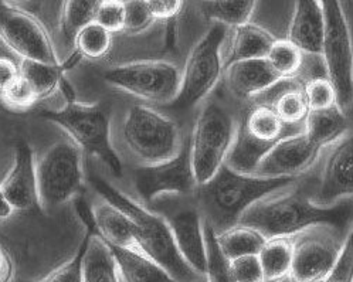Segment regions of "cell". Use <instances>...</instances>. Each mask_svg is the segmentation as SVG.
<instances>
[{
  "label": "cell",
  "mask_w": 353,
  "mask_h": 282,
  "mask_svg": "<svg viewBox=\"0 0 353 282\" xmlns=\"http://www.w3.org/2000/svg\"><path fill=\"white\" fill-rule=\"evenodd\" d=\"M239 224L256 228L267 240L292 239L314 228H330L341 237L353 224V199L319 206L304 189L292 185L253 204Z\"/></svg>",
  "instance_id": "1"
},
{
  "label": "cell",
  "mask_w": 353,
  "mask_h": 282,
  "mask_svg": "<svg viewBox=\"0 0 353 282\" xmlns=\"http://www.w3.org/2000/svg\"><path fill=\"white\" fill-rule=\"evenodd\" d=\"M296 182L298 177H260L224 165L208 183L197 186L194 193L205 223L216 233H221L237 225L253 204Z\"/></svg>",
  "instance_id": "2"
},
{
  "label": "cell",
  "mask_w": 353,
  "mask_h": 282,
  "mask_svg": "<svg viewBox=\"0 0 353 282\" xmlns=\"http://www.w3.org/2000/svg\"><path fill=\"white\" fill-rule=\"evenodd\" d=\"M92 186L103 200L108 201L131 219L135 227V239L139 252L181 282H206L205 276L194 272L182 259L165 217L150 212L141 203L119 192L103 179L92 177Z\"/></svg>",
  "instance_id": "3"
},
{
  "label": "cell",
  "mask_w": 353,
  "mask_h": 282,
  "mask_svg": "<svg viewBox=\"0 0 353 282\" xmlns=\"http://www.w3.org/2000/svg\"><path fill=\"white\" fill-rule=\"evenodd\" d=\"M41 117L60 126L75 146L99 159L112 174H122V163L111 143L110 115L103 105L72 99L60 110L43 111Z\"/></svg>",
  "instance_id": "4"
},
{
  "label": "cell",
  "mask_w": 353,
  "mask_h": 282,
  "mask_svg": "<svg viewBox=\"0 0 353 282\" xmlns=\"http://www.w3.org/2000/svg\"><path fill=\"white\" fill-rule=\"evenodd\" d=\"M122 141L142 166L158 165L174 158L183 146L178 123L148 105H132L123 117Z\"/></svg>",
  "instance_id": "5"
},
{
  "label": "cell",
  "mask_w": 353,
  "mask_h": 282,
  "mask_svg": "<svg viewBox=\"0 0 353 282\" xmlns=\"http://www.w3.org/2000/svg\"><path fill=\"white\" fill-rule=\"evenodd\" d=\"M237 126L233 115L217 102H208L201 108L189 139L197 186L208 183L225 165L236 141Z\"/></svg>",
  "instance_id": "6"
},
{
  "label": "cell",
  "mask_w": 353,
  "mask_h": 282,
  "mask_svg": "<svg viewBox=\"0 0 353 282\" xmlns=\"http://www.w3.org/2000/svg\"><path fill=\"white\" fill-rule=\"evenodd\" d=\"M230 29L213 23L212 28L193 46L181 71V88L170 107L189 111L200 104L224 75V44Z\"/></svg>",
  "instance_id": "7"
},
{
  "label": "cell",
  "mask_w": 353,
  "mask_h": 282,
  "mask_svg": "<svg viewBox=\"0 0 353 282\" xmlns=\"http://www.w3.org/2000/svg\"><path fill=\"white\" fill-rule=\"evenodd\" d=\"M36 173L40 208L57 209L83 188L81 150L67 139L54 142L36 161Z\"/></svg>",
  "instance_id": "8"
},
{
  "label": "cell",
  "mask_w": 353,
  "mask_h": 282,
  "mask_svg": "<svg viewBox=\"0 0 353 282\" xmlns=\"http://www.w3.org/2000/svg\"><path fill=\"white\" fill-rule=\"evenodd\" d=\"M325 34L322 44V61L326 79L336 91L338 105L343 111L353 104V43L345 13L339 2H321Z\"/></svg>",
  "instance_id": "9"
},
{
  "label": "cell",
  "mask_w": 353,
  "mask_h": 282,
  "mask_svg": "<svg viewBox=\"0 0 353 282\" xmlns=\"http://www.w3.org/2000/svg\"><path fill=\"white\" fill-rule=\"evenodd\" d=\"M104 80L146 102L170 105L179 94L181 70L163 60H141L105 71Z\"/></svg>",
  "instance_id": "10"
},
{
  "label": "cell",
  "mask_w": 353,
  "mask_h": 282,
  "mask_svg": "<svg viewBox=\"0 0 353 282\" xmlns=\"http://www.w3.org/2000/svg\"><path fill=\"white\" fill-rule=\"evenodd\" d=\"M0 41L21 61L63 64L46 26L30 12L12 3L0 5Z\"/></svg>",
  "instance_id": "11"
},
{
  "label": "cell",
  "mask_w": 353,
  "mask_h": 282,
  "mask_svg": "<svg viewBox=\"0 0 353 282\" xmlns=\"http://www.w3.org/2000/svg\"><path fill=\"white\" fill-rule=\"evenodd\" d=\"M342 243L330 228H314L294 241L290 282H323L332 272Z\"/></svg>",
  "instance_id": "12"
},
{
  "label": "cell",
  "mask_w": 353,
  "mask_h": 282,
  "mask_svg": "<svg viewBox=\"0 0 353 282\" xmlns=\"http://www.w3.org/2000/svg\"><path fill=\"white\" fill-rule=\"evenodd\" d=\"M134 185L146 203H152L166 194L194 193L197 183L192 168L189 141L183 143L174 158L158 165L138 168L134 172Z\"/></svg>",
  "instance_id": "13"
},
{
  "label": "cell",
  "mask_w": 353,
  "mask_h": 282,
  "mask_svg": "<svg viewBox=\"0 0 353 282\" xmlns=\"http://www.w3.org/2000/svg\"><path fill=\"white\" fill-rule=\"evenodd\" d=\"M321 150L302 131L292 132L268 149L251 174L260 177H298L318 161Z\"/></svg>",
  "instance_id": "14"
},
{
  "label": "cell",
  "mask_w": 353,
  "mask_h": 282,
  "mask_svg": "<svg viewBox=\"0 0 353 282\" xmlns=\"http://www.w3.org/2000/svg\"><path fill=\"white\" fill-rule=\"evenodd\" d=\"M349 199H353V134L334 145L314 194L319 206H332Z\"/></svg>",
  "instance_id": "15"
},
{
  "label": "cell",
  "mask_w": 353,
  "mask_h": 282,
  "mask_svg": "<svg viewBox=\"0 0 353 282\" xmlns=\"http://www.w3.org/2000/svg\"><path fill=\"white\" fill-rule=\"evenodd\" d=\"M0 192L13 212L40 208L36 159L32 148L26 142L16 145L13 165L0 183Z\"/></svg>",
  "instance_id": "16"
},
{
  "label": "cell",
  "mask_w": 353,
  "mask_h": 282,
  "mask_svg": "<svg viewBox=\"0 0 353 282\" xmlns=\"http://www.w3.org/2000/svg\"><path fill=\"white\" fill-rule=\"evenodd\" d=\"M173 241L185 263L206 278L208 247L205 221L199 209H183L166 219Z\"/></svg>",
  "instance_id": "17"
},
{
  "label": "cell",
  "mask_w": 353,
  "mask_h": 282,
  "mask_svg": "<svg viewBox=\"0 0 353 282\" xmlns=\"http://www.w3.org/2000/svg\"><path fill=\"white\" fill-rule=\"evenodd\" d=\"M224 80L229 91L239 99H254L280 84V77L267 64L265 59L237 61L224 68Z\"/></svg>",
  "instance_id": "18"
},
{
  "label": "cell",
  "mask_w": 353,
  "mask_h": 282,
  "mask_svg": "<svg viewBox=\"0 0 353 282\" xmlns=\"http://www.w3.org/2000/svg\"><path fill=\"white\" fill-rule=\"evenodd\" d=\"M325 34V19L321 2L299 0L295 3L288 28V41L302 54L321 56Z\"/></svg>",
  "instance_id": "19"
},
{
  "label": "cell",
  "mask_w": 353,
  "mask_h": 282,
  "mask_svg": "<svg viewBox=\"0 0 353 282\" xmlns=\"http://www.w3.org/2000/svg\"><path fill=\"white\" fill-rule=\"evenodd\" d=\"M95 233L107 245L138 251L135 227L131 219L108 201L99 203L92 209Z\"/></svg>",
  "instance_id": "20"
},
{
  "label": "cell",
  "mask_w": 353,
  "mask_h": 282,
  "mask_svg": "<svg viewBox=\"0 0 353 282\" xmlns=\"http://www.w3.org/2000/svg\"><path fill=\"white\" fill-rule=\"evenodd\" d=\"M81 220L88 234L83 259V282H121L111 248L95 233L94 216L88 214Z\"/></svg>",
  "instance_id": "21"
},
{
  "label": "cell",
  "mask_w": 353,
  "mask_h": 282,
  "mask_svg": "<svg viewBox=\"0 0 353 282\" xmlns=\"http://www.w3.org/2000/svg\"><path fill=\"white\" fill-rule=\"evenodd\" d=\"M229 48L224 50V68L237 61L265 59L276 40L270 32L254 23H247L230 30Z\"/></svg>",
  "instance_id": "22"
},
{
  "label": "cell",
  "mask_w": 353,
  "mask_h": 282,
  "mask_svg": "<svg viewBox=\"0 0 353 282\" xmlns=\"http://www.w3.org/2000/svg\"><path fill=\"white\" fill-rule=\"evenodd\" d=\"M110 248L121 282H181L142 252L125 248Z\"/></svg>",
  "instance_id": "23"
},
{
  "label": "cell",
  "mask_w": 353,
  "mask_h": 282,
  "mask_svg": "<svg viewBox=\"0 0 353 282\" xmlns=\"http://www.w3.org/2000/svg\"><path fill=\"white\" fill-rule=\"evenodd\" d=\"M271 99L267 102L270 104L279 118L288 128H295L298 125H304L305 118L310 114V108L304 95V85H301L295 80H284L276 84L272 90L268 91Z\"/></svg>",
  "instance_id": "24"
},
{
  "label": "cell",
  "mask_w": 353,
  "mask_h": 282,
  "mask_svg": "<svg viewBox=\"0 0 353 282\" xmlns=\"http://www.w3.org/2000/svg\"><path fill=\"white\" fill-rule=\"evenodd\" d=\"M349 128L345 111L335 105L323 111H310L302 125L304 132L321 149L335 145L346 137Z\"/></svg>",
  "instance_id": "25"
},
{
  "label": "cell",
  "mask_w": 353,
  "mask_h": 282,
  "mask_svg": "<svg viewBox=\"0 0 353 282\" xmlns=\"http://www.w3.org/2000/svg\"><path fill=\"white\" fill-rule=\"evenodd\" d=\"M216 240L227 261H233L245 255H259L267 243V239L256 228L243 224L216 233Z\"/></svg>",
  "instance_id": "26"
},
{
  "label": "cell",
  "mask_w": 353,
  "mask_h": 282,
  "mask_svg": "<svg viewBox=\"0 0 353 282\" xmlns=\"http://www.w3.org/2000/svg\"><path fill=\"white\" fill-rule=\"evenodd\" d=\"M292 239L267 240L259 254L265 282H283L290 278L292 267Z\"/></svg>",
  "instance_id": "27"
},
{
  "label": "cell",
  "mask_w": 353,
  "mask_h": 282,
  "mask_svg": "<svg viewBox=\"0 0 353 282\" xmlns=\"http://www.w3.org/2000/svg\"><path fill=\"white\" fill-rule=\"evenodd\" d=\"M68 70L65 63L60 66H48L32 61H20L21 77L34 90L39 101L47 99L61 91V85L65 81L64 72Z\"/></svg>",
  "instance_id": "28"
},
{
  "label": "cell",
  "mask_w": 353,
  "mask_h": 282,
  "mask_svg": "<svg viewBox=\"0 0 353 282\" xmlns=\"http://www.w3.org/2000/svg\"><path fill=\"white\" fill-rule=\"evenodd\" d=\"M256 5L251 0H214V2L200 3V9L213 23L223 24L227 29L233 30L251 21Z\"/></svg>",
  "instance_id": "29"
},
{
  "label": "cell",
  "mask_w": 353,
  "mask_h": 282,
  "mask_svg": "<svg viewBox=\"0 0 353 282\" xmlns=\"http://www.w3.org/2000/svg\"><path fill=\"white\" fill-rule=\"evenodd\" d=\"M99 2L90 0H71L64 2L60 14V30L67 44L72 46L75 37L85 29L88 24L95 21V13Z\"/></svg>",
  "instance_id": "30"
},
{
  "label": "cell",
  "mask_w": 353,
  "mask_h": 282,
  "mask_svg": "<svg viewBox=\"0 0 353 282\" xmlns=\"http://www.w3.org/2000/svg\"><path fill=\"white\" fill-rule=\"evenodd\" d=\"M265 61L281 80H295L304 64V54L287 39H276L268 50Z\"/></svg>",
  "instance_id": "31"
},
{
  "label": "cell",
  "mask_w": 353,
  "mask_h": 282,
  "mask_svg": "<svg viewBox=\"0 0 353 282\" xmlns=\"http://www.w3.org/2000/svg\"><path fill=\"white\" fill-rule=\"evenodd\" d=\"M111 46L112 34L94 21L75 37L72 48L74 56H77L79 59L99 60L110 53Z\"/></svg>",
  "instance_id": "32"
},
{
  "label": "cell",
  "mask_w": 353,
  "mask_h": 282,
  "mask_svg": "<svg viewBox=\"0 0 353 282\" xmlns=\"http://www.w3.org/2000/svg\"><path fill=\"white\" fill-rule=\"evenodd\" d=\"M205 236H206V247H208V271H206V282H234L230 274L229 261L224 259L221 254L217 240L216 232L205 223Z\"/></svg>",
  "instance_id": "33"
},
{
  "label": "cell",
  "mask_w": 353,
  "mask_h": 282,
  "mask_svg": "<svg viewBox=\"0 0 353 282\" xmlns=\"http://www.w3.org/2000/svg\"><path fill=\"white\" fill-rule=\"evenodd\" d=\"M304 95L310 111H323L338 105L334 85L325 77H314L304 84Z\"/></svg>",
  "instance_id": "34"
},
{
  "label": "cell",
  "mask_w": 353,
  "mask_h": 282,
  "mask_svg": "<svg viewBox=\"0 0 353 282\" xmlns=\"http://www.w3.org/2000/svg\"><path fill=\"white\" fill-rule=\"evenodd\" d=\"M39 102L32 85L20 77L8 90L0 94V104L13 112H26Z\"/></svg>",
  "instance_id": "35"
},
{
  "label": "cell",
  "mask_w": 353,
  "mask_h": 282,
  "mask_svg": "<svg viewBox=\"0 0 353 282\" xmlns=\"http://www.w3.org/2000/svg\"><path fill=\"white\" fill-rule=\"evenodd\" d=\"M88 244V234L85 236L84 241L79 247L77 252L74 257L67 263L61 264L59 268L46 275L43 279L36 282H83V259L84 252Z\"/></svg>",
  "instance_id": "36"
},
{
  "label": "cell",
  "mask_w": 353,
  "mask_h": 282,
  "mask_svg": "<svg viewBox=\"0 0 353 282\" xmlns=\"http://www.w3.org/2000/svg\"><path fill=\"white\" fill-rule=\"evenodd\" d=\"M95 23L104 28L107 32L118 33L123 30L125 26V2H118V0H105L99 2Z\"/></svg>",
  "instance_id": "37"
},
{
  "label": "cell",
  "mask_w": 353,
  "mask_h": 282,
  "mask_svg": "<svg viewBox=\"0 0 353 282\" xmlns=\"http://www.w3.org/2000/svg\"><path fill=\"white\" fill-rule=\"evenodd\" d=\"M229 268L234 282H265L259 255H245L229 261Z\"/></svg>",
  "instance_id": "38"
},
{
  "label": "cell",
  "mask_w": 353,
  "mask_h": 282,
  "mask_svg": "<svg viewBox=\"0 0 353 282\" xmlns=\"http://www.w3.org/2000/svg\"><path fill=\"white\" fill-rule=\"evenodd\" d=\"M155 20L150 16L146 2H125V26L123 30L131 34L146 30Z\"/></svg>",
  "instance_id": "39"
},
{
  "label": "cell",
  "mask_w": 353,
  "mask_h": 282,
  "mask_svg": "<svg viewBox=\"0 0 353 282\" xmlns=\"http://www.w3.org/2000/svg\"><path fill=\"white\" fill-rule=\"evenodd\" d=\"M146 5L154 20L163 21L173 20L183 8V3L178 2V0H150V2H146Z\"/></svg>",
  "instance_id": "40"
},
{
  "label": "cell",
  "mask_w": 353,
  "mask_h": 282,
  "mask_svg": "<svg viewBox=\"0 0 353 282\" xmlns=\"http://www.w3.org/2000/svg\"><path fill=\"white\" fill-rule=\"evenodd\" d=\"M21 77L20 63L17 64L9 57L0 56V94L14 84Z\"/></svg>",
  "instance_id": "41"
},
{
  "label": "cell",
  "mask_w": 353,
  "mask_h": 282,
  "mask_svg": "<svg viewBox=\"0 0 353 282\" xmlns=\"http://www.w3.org/2000/svg\"><path fill=\"white\" fill-rule=\"evenodd\" d=\"M14 271V263L10 252L0 243V282H13Z\"/></svg>",
  "instance_id": "42"
},
{
  "label": "cell",
  "mask_w": 353,
  "mask_h": 282,
  "mask_svg": "<svg viewBox=\"0 0 353 282\" xmlns=\"http://www.w3.org/2000/svg\"><path fill=\"white\" fill-rule=\"evenodd\" d=\"M13 214V209L9 206L8 201L5 200L2 192H0V224L6 221Z\"/></svg>",
  "instance_id": "43"
}]
</instances>
